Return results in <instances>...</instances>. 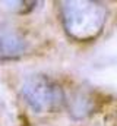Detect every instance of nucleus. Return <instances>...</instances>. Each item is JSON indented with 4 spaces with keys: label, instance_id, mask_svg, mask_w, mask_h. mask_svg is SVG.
<instances>
[{
    "label": "nucleus",
    "instance_id": "obj_1",
    "mask_svg": "<svg viewBox=\"0 0 117 126\" xmlns=\"http://www.w3.org/2000/svg\"><path fill=\"white\" fill-rule=\"evenodd\" d=\"M108 10L104 3L92 0L60 1V19L69 38L88 43L101 35Z\"/></svg>",
    "mask_w": 117,
    "mask_h": 126
},
{
    "label": "nucleus",
    "instance_id": "obj_2",
    "mask_svg": "<svg viewBox=\"0 0 117 126\" xmlns=\"http://www.w3.org/2000/svg\"><path fill=\"white\" fill-rule=\"evenodd\" d=\"M19 94L25 104L35 113H56L67 104L61 85L44 73L27 76L21 84Z\"/></svg>",
    "mask_w": 117,
    "mask_h": 126
},
{
    "label": "nucleus",
    "instance_id": "obj_3",
    "mask_svg": "<svg viewBox=\"0 0 117 126\" xmlns=\"http://www.w3.org/2000/svg\"><path fill=\"white\" fill-rule=\"evenodd\" d=\"M28 43L22 32L9 24L0 22V62L15 60L25 54Z\"/></svg>",
    "mask_w": 117,
    "mask_h": 126
},
{
    "label": "nucleus",
    "instance_id": "obj_4",
    "mask_svg": "<svg viewBox=\"0 0 117 126\" xmlns=\"http://www.w3.org/2000/svg\"><path fill=\"white\" fill-rule=\"evenodd\" d=\"M66 106L69 109V114L73 119H85L95 111L97 101L94 95L87 91H76L67 100Z\"/></svg>",
    "mask_w": 117,
    "mask_h": 126
},
{
    "label": "nucleus",
    "instance_id": "obj_5",
    "mask_svg": "<svg viewBox=\"0 0 117 126\" xmlns=\"http://www.w3.org/2000/svg\"><path fill=\"white\" fill-rule=\"evenodd\" d=\"M3 3L7 4L6 6L7 9L18 13H28L37 6V1H3Z\"/></svg>",
    "mask_w": 117,
    "mask_h": 126
}]
</instances>
